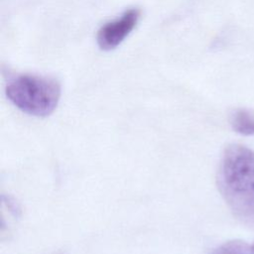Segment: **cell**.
<instances>
[{
  "label": "cell",
  "instance_id": "cell-6",
  "mask_svg": "<svg viewBox=\"0 0 254 254\" xmlns=\"http://www.w3.org/2000/svg\"><path fill=\"white\" fill-rule=\"evenodd\" d=\"M252 250H253V254H254V243L252 244Z\"/></svg>",
  "mask_w": 254,
  "mask_h": 254
},
{
  "label": "cell",
  "instance_id": "cell-2",
  "mask_svg": "<svg viewBox=\"0 0 254 254\" xmlns=\"http://www.w3.org/2000/svg\"><path fill=\"white\" fill-rule=\"evenodd\" d=\"M7 98L21 111L34 116L50 115L61 97L60 84L51 78L21 74L11 78L5 87Z\"/></svg>",
  "mask_w": 254,
  "mask_h": 254
},
{
  "label": "cell",
  "instance_id": "cell-4",
  "mask_svg": "<svg viewBox=\"0 0 254 254\" xmlns=\"http://www.w3.org/2000/svg\"><path fill=\"white\" fill-rule=\"evenodd\" d=\"M232 129L242 135L254 134V114L245 109H237L230 115Z\"/></svg>",
  "mask_w": 254,
  "mask_h": 254
},
{
  "label": "cell",
  "instance_id": "cell-3",
  "mask_svg": "<svg viewBox=\"0 0 254 254\" xmlns=\"http://www.w3.org/2000/svg\"><path fill=\"white\" fill-rule=\"evenodd\" d=\"M141 12L137 8L125 11L119 18L104 24L97 32L96 41L103 51H111L117 48L136 27Z\"/></svg>",
  "mask_w": 254,
  "mask_h": 254
},
{
  "label": "cell",
  "instance_id": "cell-1",
  "mask_svg": "<svg viewBox=\"0 0 254 254\" xmlns=\"http://www.w3.org/2000/svg\"><path fill=\"white\" fill-rule=\"evenodd\" d=\"M216 183L233 215L254 226V151L241 144L228 145L218 165Z\"/></svg>",
  "mask_w": 254,
  "mask_h": 254
},
{
  "label": "cell",
  "instance_id": "cell-5",
  "mask_svg": "<svg viewBox=\"0 0 254 254\" xmlns=\"http://www.w3.org/2000/svg\"><path fill=\"white\" fill-rule=\"evenodd\" d=\"M208 254H253L252 245L240 239L226 241L215 248Z\"/></svg>",
  "mask_w": 254,
  "mask_h": 254
}]
</instances>
